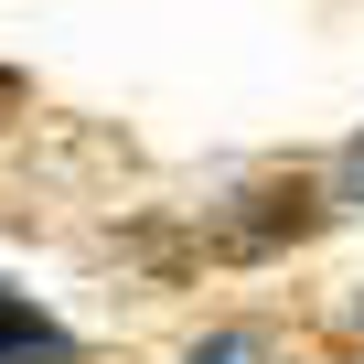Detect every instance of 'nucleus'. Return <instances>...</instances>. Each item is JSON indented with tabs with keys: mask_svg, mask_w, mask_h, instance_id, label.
I'll use <instances>...</instances> for the list:
<instances>
[{
	"mask_svg": "<svg viewBox=\"0 0 364 364\" xmlns=\"http://www.w3.org/2000/svg\"><path fill=\"white\" fill-rule=\"evenodd\" d=\"M332 182H311V171H268V182H247V193L215 215V257H236V268H257V257H289V247H311L321 225H332Z\"/></svg>",
	"mask_w": 364,
	"mask_h": 364,
	"instance_id": "f257e3e1",
	"label": "nucleus"
},
{
	"mask_svg": "<svg viewBox=\"0 0 364 364\" xmlns=\"http://www.w3.org/2000/svg\"><path fill=\"white\" fill-rule=\"evenodd\" d=\"M0 364H75V332L43 321L22 289H0Z\"/></svg>",
	"mask_w": 364,
	"mask_h": 364,
	"instance_id": "f03ea898",
	"label": "nucleus"
},
{
	"mask_svg": "<svg viewBox=\"0 0 364 364\" xmlns=\"http://www.w3.org/2000/svg\"><path fill=\"white\" fill-rule=\"evenodd\" d=\"M182 364H268V332H257V321H225V332H204Z\"/></svg>",
	"mask_w": 364,
	"mask_h": 364,
	"instance_id": "7ed1b4c3",
	"label": "nucleus"
},
{
	"mask_svg": "<svg viewBox=\"0 0 364 364\" xmlns=\"http://www.w3.org/2000/svg\"><path fill=\"white\" fill-rule=\"evenodd\" d=\"M332 193H343V204H364V129H353V139H343V161H332Z\"/></svg>",
	"mask_w": 364,
	"mask_h": 364,
	"instance_id": "20e7f679",
	"label": "nucleus"
},
{
	"mask_svg": "<svg viewBox=\"0 0 364 364\" xmlns=\"http://www.w3.org/2000/svg\"><path fill=\"white\" fill-rule=\"evenodd\" d=\"M11 118H33V75H22V65H0V129H11Z\"/></svg>",
	"mask_w": 364,
	"mask_h": 364,
	"instance_id": "39448f33",
	"label": "nucleus"
},
{
	"mask_svg": "<svg viewBox=\"0 0 364 364\" xmlns=\"http://www.w3.org/2000/svg\"><path fill=\"white\" fill-rule=\"evenodd\" d=\"M343 321H353V332H364V289H353V300H343Z\"/></svg>",
	"mask_w": 364,
	"mask_h": 364,
	"instance_id": "423d86ee",
	"label": "nucleus"
}]
</instances>
